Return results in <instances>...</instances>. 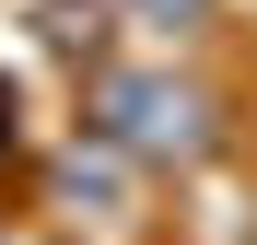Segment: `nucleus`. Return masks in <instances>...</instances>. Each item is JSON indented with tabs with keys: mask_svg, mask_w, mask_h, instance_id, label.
<instances>
[{
	"mask_svg": "<svg viewBox=\"0 0 257 245\" xmlns=\"http://www.w3.org/2000/svg\"><path fill=\"white\" fill-rule=\"evenodd\" d=\"M105 12H117V0H47V12H35V35H47L59 59H105V35H117Z\"/></svg>",
	"mask_w": 257,
	"mask_h": 245,
	"instance_id": "f03ea898",
	"label": "nucleus"
},
{
	"mask_svg": "<svg viewBox=\"0 0 257 245\" xmlns=\"http://www.w3.org/2000/svg\"><path fill=\"white\" fill-rule=\"evenodd\" d=\"M82 129L128 163H210L222 152V94H210L199 70L176 59H141V70H94V94H82Z\"/></svg>",
	"mask_w": 257,
	"mask_h": 245,
	"instance_id": "f257e3e1",
	"label": "nucleus"
},
{
	"mask_svg": "<svg viewBox=\"0 0 257 245\" xmlns=\"http://www.w3.org/2000/svg\"><path fill=\"white\" fill-rule=\"evenodd\" d=\"M128 35H152V47H199L210 35V0H117Z\"/></svg>",
	"mask_w": 257,
	"mask_h": 245,
	"instance_id": "7ed1b4c3",
	"label": "nucleus"
}]
</instances>
